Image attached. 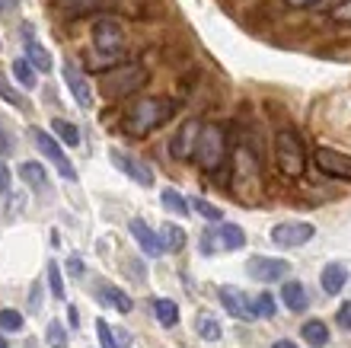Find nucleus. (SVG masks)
Masks as SVG:
<instances>
[{
  "label": "nucleus",
  "mask_w": 351,
  "mask_h": 348,
  "mask_svg": "<svg viewBox=\"0 0 351 348\" xmlns=\"http://www.w3.org/2000/svg\"><path fill=\"white\" fill-rule=\"evenodd\" d=\"M252 313H256V316H262V320L275 316V301H271V294H259V297H256V303H252Z\"/></svg>",
  "instance_id": "7c9ffc66"
},
{
  "label": "nucleus",
  "mask_w": 351,
  "mask_h": 348,
  "mask_svg": "<svg viewBox=\"0 0 351 348\" xmlns=\"http://www.w3.org/2000/svg\"><path fill=\"white\" fill-rule=\"evenodd\" d=\"M335 323L342 326V329H351V301H345L339 310H335Z\"/></svg>",
  "instance_id": "f704fd0d"
},
{
  "label": "nucleus",
  "mask_w": 351,
  "mask_h": 348,
  "mask_svg": "<svg viewBox=\"0 0 351 348\" xmlns=\"http://www.w3.org/2000/svg\"><path fill=\"white\" fill-rule=\"evenodd\" d=\"M131 237L138 240V246L144 249V253H147V256H157V253H163V249H160V237L157 233H154V230L147 227V220H141V218H131Z\"/></svg>",
  "instance_id": "dca6fc26"
},
{
  "label": "nucleus",
  "mask_w": 351,
  "mask_h": 348,
  "mask_svg": "<svg viewBox=\"0 0 351 348\" xmlns=\"http://www.w3.org/2000/svg\"><path fill=\"white\" fill-rule=\"evenodd\" d=\"M287 7H319L323 0H285Z\"/></svg>",
  "instance_id": "a19ab883"
},
{
  "label": "nucleus",
  "mask_w": 351,
  "mask_h": 348,
  "mask_svg": "<svg viewBox=\"0 0 351 348\" xmlns=\"http://www.w3.org/2000/svg\"><path fill=\"white\" fill-rule=\"evenodd\" d=\"M217 297H221L223 310L230 313V316H237V320H243V323L256 320V313H252V303L246 301V294H243V291H233V288H221V291H217Z\"/></svg>",
  "instance_id": "4468645a"
},
{
  "label": "nucleus",
  "mask_w": 351,
  "mask_h": 348,
  "mask_svg": "<svg viewBox=\"0 0 351 348\" xmlns=\"http://www.w3.org/2000/svg\"><path fill=\"white\" fill-rule=\"evenodd\" d=\"M0 348H7V339H0Z\"/></svg>",
  "instance_id": "c03bdc74"
},
{
  "label": "nucleus",
  "mask_w": 351,
  "mask_h": 348,
  "mask_svg": "<svg viewBox=\"0 0 351 348\" xmlns=\"http://www.w3.org/2000/svg\"><path fill=\"white\" fill-rule=\"evenodd\" d=\"M195 329H198V336H202L204 342H217V339H221V323L214 320V316H208V313H202V316L195 320Z\"/></svg>",
  "instance_id": "a878e982"
},
{
  "label": "nucleus",
  "mask_w": 351,
  "mask_h": 348,
  "mask_svg": "<svg viewBox=\"0 0 351 348\" xmlns=\"http://www.w3.org/2000/svg\"><path fill=\"white\" fill-rule=\"evenodd\" d=\"M154 313H157V320L163 323V326H176V323H179V307H176L173 301H167V297H157V301H154Z\"/></svg>",
  "instance_id": "393cba45"
},
{
  "label": "nucleus",
  "mask_w": 351,
  "mask_h": 348,
  "mask_svg": "<svg viewBox=\"0 0 351 348\" xmlns=\"http://www.w3.org/2000/svg\"><path fill=\"white\" fill-rule=\"evenodd\" d=\"M256 281H265V284H275V281H285L287 272H291V262H281V259H271V256H252L250 266H246Z\"/></svg>",
  "instance_id": "9b49d317"
},
{
  "label": "nucleus",
  "mask_w": 351,
  "mask_h": 348,
  "mask_svg": "<svg viewBox=\"0 0 351 348\" xmlns=\"http://www.w3.org/2000/svg\"><path fill=\"white\" fill-rule=\"evenodd\" d=\"M93 45L99 55H121L125 45V26L115 16H102L93 23Z\"/></svg>",
  "instance_id": "423d86ee"
},
{
  "label": "nucleus",
  "mask_w": 351,
  "mask_h": 348,
  "mask_svg": "<svg viewBox=\"0 0 351 348\" xmlns=\"http://www.w3.org/2000/svg\"><path fill=\"white\" fill-rule=\"evenodd\" d=\"M61 348H64V345H61Z\"/></svg>",
  "instance_id": "a18cd8bd"
},
{
  "label": "nucleus",
  "mask_w": 351,
  "mask_h": 348,
  "mask_svg": "<svg viewBox=\"0 0 351 348\" xmlns=\"http://www.w3.org/2000/svg\"><path fill=\"white\" fill-rule=\"evenodd\" d=\"M160 202H163L167 211H173V214H189V202H185L176 189H163V192H160Z\"/></svg>",
  "instance_id": "bb28decb"
},
{
  "label": "nucleus",
  "mask_w": 351,
  "mask_h": 348,
  "mask_svg": "<svg viewBox=\"0 0 351 348\" xmlns=\"http://www.w3.org/2000/svg\"><path fill=\"white\" fill-rule=\"evenodd\" d=\"M189 205H192V208L198 211V214H202L204 220H221V218H223V211L217 208V205L204 202V198H192V202H189Z\"/></svg>",
  "instance_id": "c756f323"
},
{
  "label": "nucleus",
  "mask_w": 351,
  "mask_h": 348,
  "mask_svg": "<svg viewBox=\"0 0 351 348\" xmlns=\"http://www.w3.org/2000/svg\"><path fill=\"white\" fill-rule=\"evenodd\" d=\"M150 83V71L141 61H128V65H119L115 71H109L102 77V96L106 100H125L131 93L144 90Z\"/></svg>",
  "instance_id": "f03ea898"
},
{
  "label": "nucleus",
  "mask_w": 351,
  "mask_h": 348,
  "mask_svg": "<svg viewBox=\"0 0 351 348\" xmlns=\"http://www.w3.org/2000/svg\"><path fill=\"white\" fill-rule=\"evenodd\" d=\"M300 336L306 339V345H313V348H323L329 342V329H326L323 320H306L300 326Z\"/></svg>",
  "instance_id": "5701e85b"
},
{
  "label": "nucleus",
  "mask_w": 351,
  "mask_h": 348,
  "mask_svg": "<svg viewBox=\"0 0 351 348\" xmlns=\"http://www.w3.org/2000/svg\"><path fill=\"white\" fill-rule=\"evenodd\" d=\"M10 189V170H7V163H0V195Z\"/></svg>",
  "instance_id": "ea45409f"
},
{
  "label": "nucleus",
  "mask_w": 351,
  "mask_h": 348,
  "mask_svg": "<svg viewBox=\"0 0 351 348\" xmlns=\"http://www.w3.org/2000/svg\"><path fill=\"white\" fill-rule=\"evenodd\" d=\"M313 163H316V170H319V173H326L329 179L351 183V154L332 150V147H316Z\"/></svg>",
  "instance_id": "1a4fd4ad"
},
{
  "label": "nucleus",
  "mask_w": 351,
  "mask_h": 348,
  "mask_svg": "<svg viewBox=\"0 0 351 348\" xmlns=\"http://www.w3.org/2000/svg\"><path fill=\"white\" fill-rule=\"evenodd\" d=\"M202 119H185L176 135L169 138V156H173L176 163H189L195 160V147H198V135H202Z\"/></svg>",
  "instance_id": "39448f33"
},
{
  "label": "nucleus",
  "mask_w": 351,
  "mask_h": 348,
  "mask_svg": "<svg viewBox=\"0 0 351 348\" xmlns=\"http://www.w3.org/2000/svg\"><path fill=\"white\" fill-rule=\"evenodd\" d=\"M67 313H71V326H77V323H80V310H77V307H71Z\"/></svg>",
  "instance_id": "79ce46f5"
},
{
  "label": "nucleus",
  "mask_w": 351,
  "mask_h": 348,
  "mask_svg": "<svg viewBox=\"0 0 351 348\" xmlns=\"http://www.w3.org/2000/svg\"><path fill=\"white\" fill-rule=\"evenodd\" d=\"M227 154V135L221 125H202L198 135V147H195V160L202 166H208V173H217V166L223 163Z\"/></svg>",
  "instance_id": "20e7f679"
},
{
  "label": "nucleus",
  "mask_w": 351,
  "mask_h": 348,
  "mask_svg": "<svg viewBox=\"0 0 351 348\" xmlns=\"http://www.w3.org/2000/svg\"><path fill=\"white\" fill-rule=\"evenodd\" d=\"M10 150H13V138H10L7 131L0 128V154H10Z\"/></svg>",
  "instance_id": "58836bf2"
},
{
  "label": "nucleus",
  "mask_w": 351,
  "mask_h": 348,
  "mask_svg": "<svg viewBox=\"0 0 351 348\" xmlns=\"http://www.w3.org/2000/svg\"><path fill=\"white\" fill-rule=\"evenodd\" d=\"M67 268H71V275L80 278V275H84V259H80V256H71V259H67Z\"/></svg>",
  "instance_id": "c9c22d12"
},
{
  "label": "nucleus",
  "mask_w": 351,
  "mask_h": 348,
  "mask_svg": "<svg viewBox=\"0 0 351 348\" xmlns=\"http://www.w3.org/2000/svg\"><path fill=\"white\" fill-rule=\"evenodd\" d=\"M281 301H285L287 310H294V313H304L306 307H310L306 288L300 281H285V288H281Z\"/></svg>",
  "instance_id": "f3484780"
},
{
  "label": "nucleus",
  "mask_w": 351,
  "mask_h": 348,
  "mask_svg": "<svg viewBox=\"0 0 351 348\" xmlns=\"http://www.w3.org/2000/svg\"><path fill=\"white\" fill-rule=\"evenodd\" d=\"M48 342H51V348L64 345V326H61V323H51V326H48Z\"/></svg>",
  "instance_id": "72a5a7b5"
},
{
  "label": "nucleus",
  "mask_w": 351,
  "mask_h": 348,
  "mask_svg": "<svg viewBox=\"0 0 351 348\" xmlns=\"http://www.w3.org/2000/svg\"><path fill=\"white\" fill-rule=\"evenodd\" d=\"M275 163H278V170H281V176H287V179H300V176H304L306 150L294 131H287V128L275 131Z\"/></svg>",
  "instance_id": "7ed1b4c3"
},
{
  "label": "nucleus",
  "mask_w": 351,
  "mask_h": 348,
  "mask_svg": "<svg viewBox=\"0 0 351 348\" xmlns=\"http://www.w3.org/2000/svg\"><path fill=\"white\" fill-rule=\"evenodd\" d=\"M112 160H115V166L128 176L131 183L144 185V189H147V185H154V173H150V166H144L138 156H131V154H125V150H119V147H115V150H112Z\"/></svg>",
  "instance_id": "f8f14e48"
},
{
  "label": "nucleus",
  "mask_w": 351,
  "mask_h": 348,
  "mask_svg": "<svg viewBox=\"0 0 351 348\" xmlns=\"http://www.w3.org/2000/svg\"><path fill=\"white\" fill-rule=\"evenodd\" d=\"M246 246V230L240 224H223L217 233H204L202 253H217V249H243Z\"/></svg>",
  "instance_id": "9d476101"
},
{
  "label": "nucleus",
  "mask_w": 351,
  "mask_h": 348,
  "mask_svg": "<svg viewBox=\"0 0 351 348\" xmlns=\"http://www.w3.org/2000/svg\"><path fill=\"white\" fill-rule=\"evenodd\" d=\"M316 237V227L310 220H285V224H275L271 227V243L278 249H297L310 243Z\"/></svg>",
  "instance_id": "0eeeda50"
},
{
  "label": "nucleus",
  "mask_w": 351,
  "mask_h": 348,
  "mask_svg": "<svg viewBox=\"0 0 351 348\" xmlns=\"http://www.w3.org/2000/svg\"><path fill=\"white\" fill-rule=\"evenodd\" d=\"M345 281H348V268L342 262H329L323 268V275H319V284H323L326 294H339L345 288Z\"/></svg>",
  "instance_id": "a211bd4d"
},
{
  "label": "nucleus",
  "mask_w": 351,
  "mask_h": 348,
  "mask_svg": "<svg viewBox=\"0 0 351 348\" xmlns=\"http://www.w3.org/2000/svg\"><path fill=\"white\" fill-rule=\"evenodd\" d=\"M182 246H185V230L176 227V224H163V227H160V249L179 253Z\"/></svg>",
  "instance_id": "4be33fe9"
},
{
  "label": "nucleus",
  "mask_w": 351,
  "mask_h": 348,
  "mask_svg": "<svg viewBox=\"0 0 351 348\" xmlns=\"http://www.w3.org/2000/svg\"><path fill=\"white\" fill-rule=\"evenodd\" d=\"M48 284H51V294L61 301V297H64V281H61V268H58V262L48 266Z\"/></svg>",
  "instance_id": "473e14b6"
},
{
  "label": "nucleus",
  "mask_w": 351,
  "mask_h": 348,
  "mask_svg": "<svg viewBox=\"0 0 351 348\" xmlns=\"http://www.w3.org/2000/svg\"><path fill=\"white\" fill-rule=\"evenodd\" d=\"M0 96H3V100H7L13 109H26V100H23V96H19V93L13 90L7 80H3V73H0Z\"/></svg>",
  "instance_id": "2f4dec72"
},
{
  "label": "nucleus",
  "mask_w": 351,
  "mask_h": 348,
  "mask_svg": "<svg viewBox=\"0 0 351 348\" xmlns=\"http://www.w3.org/2000/svg\"><path fill=\"white\" fill-rule=\"evenodd\" d=\"M0 329L3 332H19L23 329V313L19 310H0Z\"/></svg>",
  "instance_id": "cd10ccee"
},
{
  "label": "nucleus",
  "mask_w": 351,
  "mask_h": 348,
  "mask_svg": "<svg viewBox=\"0 0 351 348\" xmlns=\"http://www.w3.org/2000/svg\"><path fill=\"white\" fill-rule=\"evenodd\" d=\"M29 135H32V141H36L38 150H42V154H45L48 160H51V163L58 166V173L64 176V179H71V183H74V179H77V170H74V163L67 160L64 147H61V144L55 141V135H48V131H42V128H32Z\"/></svg>",
  "instance_id": "6e6552de"
},
{
  "label": "nucleus",
  "mask_w": 351,
  "mask_h": 348,
  "mask_svg": "<svg viewBox=\"0 0 351 348\" xmlns=\"http://www.w3.org/2000/svg\"><path fill=\"white\" fill-rule=\"evenodd\" d=\"M13 77H16V80H19V86H26V90H32V86H36V83H38V73H36V67L29 65L26 58H16V61H13Z\"/></svg>",
  "instance_id": "b1692460"
},
{
  "label": "nucleus",
  "mask_w": 351,
  "mask_h": 348,
  "mask_svg": "<svg viewBox=\"0 0 351 348\" xmlns=\"http://www.w3.org/2000/svg\"><path fill=\"white\" fill-rule=\"evenodd\" d=\"M173 115H176L173 100H144L125 115V131H128V138H147L150 131L167 125Z\"/></svg>",
  "instance_id": "f257e3e1"
},
{
  "label": "nucleus",
  "mask_w": 351,
  "mask_h": 348,
  "mask_svg": "<svg viewBox=\"0 0 351 348\" xmlns=\"http://www.w3.org/2000/svg\"><path fill=\"white\" fill-rule=\"evenodd\" d=\"M19 0H0V16H10V13H16Z\"/></svg>",
  "instance_id": "4c0bfd02"
},
{
  "label": "nucleus",
  "mask_w": 351,
  "mask_h": 348,
  "mask_svg": "<svg viewBox=\"0 0 351 348\" xmlns=\"http://www.w3.org/2000/svg\"><path fill=\"white\" fill-rule=\"evenodd\" d=\"M61 73H64V83L71 86V93H74V100L84 106V109H90L93 106V90H90V83H86V77L80 71H77V65H71L67 61L64 67H61Z\"/></svg>",
  "instance_id": "2eb2a0df"
},
{
  "label": "nucleus",
  "mask_w": 351,
  "mask_h": 348,
  "mask_svg": "<svg viewBox=\"0 0 351 348\" xmlns=\"http://www.w3.org/2000/svg\"><path fill=\"white\" fill-rule=\"evenodd\" d=\"M19 179L26 185H32L36 192H42L48 185V173H45V166L36 163V160H26V163H19Z\"/></svg>",
  "instance_id": "6ab92c4d"
},
{
  "label": "nucleus",
  "mask_w": 351,
  "mask_h": 348,
  "mask_svg": "<svg viewBox=\"0 0 351 348\" xmlns=\"http://www.w3.org/2000/svg\"><path fill=\"white\" fill-rule=\"evenodd\" d=\"M32 32H36V29H32V26L26 23V26H23V45H26V61H29L32 67H36V73H48L51 67H55V65H51V55H48V48H45V45H38Z\"/></svg>",
  "instance_id": "ddd939ff"
},
{
  "label": "nucleus",
  "mask_w": 351,
  "mask_h": 348,
  "mask_svg": "<svg viewBox=\"0 0 351 348\" xmlns=\"http://www.w3.org/2000/svg\"><path fill=\"white\" fill-rule=\"evenodd\" d=\"M51 131H55V141L67 147H80V128H77L74 121L67 119H51Z\"/></svg>",
  "instance_id": "412c9836"
},
{
  "label": "nucleus",
  "mask_w": 351,
  "mask_h": 348,
  "mask_svg": "<svg viewBox=\"0 0 351 348\" xmlns=\"http://www.w3.org/2000/svg\"><path fill=\"white\" fill-rule=\"evenodd\" d=\"M96 332H99V345L102 348H119V332L112 329L106 320H96Z\"/></svg>",
  "instance_id": "c85d7f7f"
},
{
  "label": "nucleus",
  "mask_w": 351,
  "mask_h": 348,
  "mask_svg": "<svg viewBox=\"0 0 351 348\" xmlns=\"http://www.w3.org/2000/svg\"><path fill=\"white\" fill-rule=\"evenodd\" d=\"M271 348H297V345H294V342H287V339H278Z\"/></svg>",
  "instance_id": "37998d69"
},
{
  "label": "nucleus",
  "mask_w": 351,
  "mask_h": 348,
  "mask_svg": "<svg viewBox=\"0 0 351 348\" xmlns=\"http://www.w3.org/2000/svg\"><path fill=\"white\" fill-rule=\"evenodd\" d=\"M96 297H99L102 303H109V307H115L119 313H131V297L121 288H112V284H99V291H96Z\"/></svg>",
  "instance_id": "aec40b11"
},
{
  "label": "nucleus",
  "mask_w": 351,
  "mask_h": 348,
  "mask_svg": "<svg viewBox=\"0 0 351 348\" xmlns=\"http://www.w3.org/2000/svg\"><path fill=\"white\" fill-rule=\"evenodd\" d=\"M335 19H342V23H348V19H351V0H345L342 7H335Z\"/></svg>",
  "instance_id": "e433bc0d"
}]
</instances>
